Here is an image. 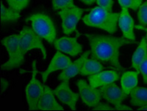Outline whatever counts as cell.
Listing matches in <instances>:
<instances>
[{"label": "cell", "instance_id": "7", "mask_svg": "<svg viewBox=\"0 0 147 111\" xmlns=\"http://www.w3.org/2000/svg\"><path fill=\"white\" fill-rule=\"evenodd\" d=\"M87 11L88 9L76 7L59 11L58 14L62 21L63 33L65 35H70L77 32V24L82 19L84 13Z\"/></svg>", "mask_w": 147, "mask_h": 111}, {"label": "cell", "instance_id": "13", "mask_svg": "<svg viewBox=\"0 0 147 111\" xmlns=\"http://www.w3.org/2000/svg\"><path fill=\"white\" fill-rule=\"evenodd\" d=\"M118 25L121 28L124 38L136 42L135 32H134L135 22L133 18L131 17L129 12V9L121 8V11L118 18Z\"/></svg>", "mask_w": 147, "mask_h": 111}, {"label": "cell", "instance_id": "30", "mask_svg": "<svg viewBox=\"0 0 147 111\" xmlns=\"http://www.w3.org/2000/svg\"><path fill=\"white\" fill-rule=\"evenodd\" d=\"M9 87V83L7 80H5L4 78L1 79V93L2 94Z\"/></svg>", "mask_w": 147, "mask_h": 111}, {"label": "cell", "instance_id": "24", "mask_svg": "<svg viewBox=\"0 0 147 111\" xmlns=\"http://www.w3.org/2000/svg\"><path fill=\"white\" fill-rule=\"evenodd\" d=\"M10 7L15 11H21L28 7L30 0H6Z\"/></svg>", "mask_w": 147, "mask_h": 111}, {"label": "cell", "instance_id": "1", "mask_svg": "<svg viewBox=\"0 0 147 111\" xmlns=\"http://www.w3.org/2000/svg\"><path fill=\"white\" fill-rule=\"evenodd\" d=\"M94 59L110 63L118 71H125L119 62V50L126 45L135 43L124 37H115L104 34H86Z\"/></svg>", "mask_w": 147, "mask_h": 111}, {"label": "cell", "instance_id": "11", "mask_svg": "<svg viewBox=\"0 0 147 111\" xmlns=\"http://www.w3.org/2000/svg\"><path fill=\"white\" fill-rule=\"evenodd\" d=\"M100 92L102 97L113 105H117L122 103L128 95L123 92L114 82L100 87Z\"/></svg>", "mask_w": 147, "mask_h": 111}, {"label": "cell", "instance_id": "31", "mask_svg": "<svg viewBox=\"0 0 147 111\" xmlns=\"http://www.w3.org/2000/svg\"><path fill=\"white\" fill-rule=\"evenodd\" d=\"M80 2H82V3H84V5H91L94 2L96 1V0H79Z\"/></svg>", "mask_w": 147, "mask_h": 111}, {"label": "cell", "instance_id": "26", "mask_svg": "<svg viewBox=\"0 0 147 111\" xmlns=\"http://www.w3.org/2000/svg\"><path fill=\"white\" fill-rule=\"evenodd\" d=\"M96 2L98 7L110 12L113 11V5H114L113 0H96Z\"/></svg>", "mask_w": 147, "mask_h": 111}, {"label": "cell", "instance_id": "10", "mask_svg": "<svg viewBox=\"0 0 147 111\" xmlns=\"http://www.w3.org/2000/svg\"><path fill=\"white\" fill-rule=\"evenodd\" d=\"M53 45L56 50L71 56L79 55L83 50V47L78 43L76 37H61L55 39Z\"/></svg>", "mask_w": 147, "mask_h": 111}, {"label": "cell", "instance_id": "12", "mask_svg": "<svg viewBox=\"0 0 147 111\" xmlns=\"http://www.w3.org/2000/svg\"><path fill=\"white\" fill-rule=\"evenodd\" d=\"M71 63H72V61H71L70 58L63 54L62 52L58 50L50 62L47 69L41 73L43 83L47 82L48 76L50 73L56 71V70H64Z\"/></svg>", "mask_w": 147, "mask_h": 111}, {"label": "cell", "instance_id": "8", "mask_svg": "<svg viewBox=\"0 0 147 111\" xmlns=\"http://www.w3.org/2000/svg\"><path fill=\"white\" fill-rule=\"evenodd\" d=\"M82 100L86 105L94 108L100 102L102 95L100 90L89 85L84 79H79L76 82Z\"/></svg>", "mask_w": 147, "mask_h": 111}, {"label": "cell", "instance_id": "14", "mask_svg": "<svg viewBox=\"0 0 147 111\" xmlns=\"http://www.w3.org/2000/svg\"><path fill=\"white\" fill-rule=\"evenodd\" d=\"M120 73L115 70L100 71L89 76L90 85L93 87H98L109 85L119 79Z\"/></svg>", "mask_w": 147, "mask_h": 111}, {"label": "cell", "instance_id": "25", "mask_svg": "<svg viewBox=\"0 0 147 111\" xmlns=\"http://www.w3.org/2000/svg\"><path fill=\"white\" fill-rule=\"evenodd\" d=\"M138 18L140 25L141 26L147 25V0L145 2L141 4V5L139 7Z\"/></svg>", "mask_w": 147, "mask_h": 111}, {"label": "cell", "instance_id": "16", "mask_svg": "<svg viewBox=\"0 0 147 111\" xmlns=\"http://www.w3.org/2000/svg\"><path fill=\"white\" fill-rule=\"evenodd\" d=\"M91 53L90 50H87L79 59H78L76 61L74 62H72L67 68L64 70L58 76V79L60 81H64V80H69V79L74 78L76 76L78 73H80V71L82 70V66H83L84 62L88 59V56Z\"/></svg>", "mask_w": 147, "mask_h": 111}, {"label": "cell", "instance_id": "20", "mask_svg": "<svg viewBox=\"0 0 147 111\" xmlns=\"http://www.w3.org/2000/svg\"><path fill=\"white\" fill-rule=\"evenodd\" d=\"M104 70V66L96 59H87L84 63L80 74L82 76H91L96 74Z\"/></svg>", "mask_w": 147, "mask_h": 111}, {"label": "cell", "instance_id": "6", "mask_svg": "<svg viewBox=\"0 0 147 111\" xmlns=\"http://www.w3.org/2000/svg\"><path fill=\"white\" fill-rule=\"evenodd\" d=\"M36 61L34 60L32 63L31 79L25 88V95L30 110H38V102L44 92L45 87L37 79Z\"/></svg>", "mask_w": 147, "mask_h": 111}, {"label": "cell", "instance_id": "5", "mask_svg": "<svg viewBox=\"0 0 147 111\" xmlns=\"http://www.w3.org/2000/svg\"><path fill=\"white\" fill-rule=\"evenodd\" d=\"M19 43L22 56L24 59L27 52L33 49H38L41 50L43 59L47 58V50L42 42V37L32 28L27 26L22 28L19 33Z\"/></svg>", "mask_w": 147, "mask_h": 111}, {"label": "cell", "instance_id": "27", "mask_svg": "<svg viewBox=\"0 0 147 111\" xmlns=\"http://www.w3.org/2000/svg\"><path fill=\"white\" fill-rule=\"evenodd\" d=\"M140 73L142 74L143 81H144V83L147 84V58L140 65Z\"/></svg>", "mask_w": 147, "mask_h": 111}, {"label": "cell", "instance_id": "29", "mask_svg": "<svg viewBox=\"0 0 147 111\" xmlns=\"http://www.w3.org/2000/svg\"><path fill=\"white\" fill-rule=\"evenodd\" d=\"M114 110H118V111H129V110H133V109L131 108H129V106L125 105L123 104L122 103L119 104H117V105H115V107L113 108Z\"/></svg>", "mask_w": 147, "mask_h": 111}, {"label": "cell", "instance_id": "23", "mask_svg": "<svg viewBox=\"0 0 147 111\" xmlns=\"http://www.w3.org/2000/svg\"><path fill=\"white\" fill-rule=\"evenodd\" d=\"M121 8L131 9L136 11L142 4L143 0H118Z\"/></svg>", "mask_w": 147, "mask_h": 111}, {"label": "cell", "instance_id": "15", "mask_svg": "<svg viewBox=\"0 0 147 111\" xmlns=\"http://www.w3.org/2000/svg\"><path fill=\"white\" fill-rule=\"evenodd\" d=\"M45 89L38 102V110H64V108L56 102L55 93L49 86L44 85Z\"/></svg>", "mask_w": 147, "mask_h": 111}, {"label": "cell", "instance_id": "4", "mask_svg": "<svg viewBox=\"0 0 147 111\" xmlns=\"http://www.w3.org/2000/svg\"><path fill=\"white\" fill-rule=\"evenodd\" d=\"M2 44L5 47L8 53V60L1 65L4 70H11L20 67L24 63L20 50L19 34H11L2 39Z\"/></svg>", "mask_w": 147, "mask_h": 111}, {"label": "cell", "instance_id": "18", "mask_svg": "<svg viewBox=\"0 0 147 111\" xmlns=\"http://www.w3.org/2000/svg\"><path fill=\"white\" fill-rule=\"evenodd\" d=\"M138 74L137 71H126L122 75L121 80V89L128 95L138 84Z\"/></svg>", "mask_w": 147, "mask_h": 111}, {"label": "cell", "instance_id": "19", "mask_svg": "<svg viewBox=\"0 0 147 111\" xmlns=\"http://www.w3.org/2000/svg\"><path fill=\"white\" fill-rule=\"evenodd\" d=\"M130 104L136 107L147 105V87L134 88L130 93Z\"/></svg>", "mask_w": 147, "mask_h": 111}, {"label": "cell", "instance_id": "9", "mask_svg": "<svg viewBox=\"0 0 147 111\" xmlns=\"http://www.w3.org/2000/svg\"><path fill=\"white\" fill-rule=\"evenodd\" d=\"M53 91L59 101L67 104L72 110H76V104L79 99V95L71 90L68 80H64Z\"/></svg>", "mask_w": 147, "mask_h": 111}, {"label": "cell", "instance_id": "17", "mask_svg": "<svg viewBox=\"0 0 147 111\" xmlns=\"http://www.w3.org/2000/svg\"><path fill=\"white\" fill-rule=\"evenodd\" d=\"M147 58V41L146 38H142L140 44L135 50L131 58V66L138 73H140V68L142 63Z\"/></svg>", "mask_w": 147, "mask_h": 111}, {"label": "cell", "instance_id": "28", "mask_svg": "<svg viewBox=\"0 0 147 111\" xmlns=\"http://www.w3.org/2000/svg\"><path fill=\"white\" fill-rule=\"evenodd\" d=\"M94 110L97 111H110V110H114L112 107L109 105V104H106V103H101L100 102L97 106H95L93 108Z\"/></svg>", "mask_w": 147, "mask_h": 111}, {"label": "cell", "instance_id": "33", "mask_svg": "<svg viewBox=\"0 0 147 111\" xmlns=\"http://www.w3.org/2000/svg\"><path fill=\"white\" fill-rule=\"evenodd\" d=\"M138 110H147V105L143 106V107H140L138 109Z\"/></svg>", "mask_w": 147, "mask_h": 111}, {"label": "cell", "instance_id": "2", "mask_svg": "<svg viewBox=\"0 0 147 111\" xmlns=\"http://www.w3.org/2000/svg\"><path fill=\"white\" fill-rule=\"evenodd\" d=\"M119 15L118 13H112L100 7H96L84 16L83 22L87 26L100 28L113 34L117 31Z\"/></svg>", "mask_w": 147, "mask_h": 111}, {"label": "cell", "instance_id": "32", "mask_svg": "<svg viewBox=\"0 0 147 111\" xmlns=\"http://www.w3.org/2000/svg\"><path fill=\"white\" fill-rule=\"evenodd\" d=\"M136 28H138V29L144 30H146V41H147V28H144V27L141 26V25H140V26H136Z\"/></svg>", "mask_w": 147, "mask_h": 111}, {"label": "cell", "instance_id": "22", "mask_svg": "<svg viewBox=\"0 0 147 111\" xmlns=\"http://www.w3.org/2000/svg\"><path fill=\"white\" fill-rule=\"evenodd\" d=\"M73 0H53V8L55 11L76 7Z\"/></svg>", "mask_w": 147, "mask_h": 111}, {"label": "cell", "instance_id": "3", "mask_svg": "<svg viewBox=\"0 0 147 111\" xmlns=\"http://www.w3.org/2000/svg\"><path fill=\"white\" fill-rule=\"evenodd\" d=\"M31 22L33 29L42 38L50 44H53L56 39V29L51 18L43 13H36L26 19Z\"/></svg>", "mask_w": 147, "mask_h": 111}, {"label": "cell", "instance_id": "21", "mask_svg": "<svg viewBox=\"0 0 147 111\" xmlns=\"http://www.w3.org/2000/svg\"><path fill=\"white\" fill-rule=\"evenodd\" d=\"M20 14L19 11H15L12 8H7L4 6L1 1V23L6 24L9 22H14L19 20Z\"/></svg>", "mask_w": 147, "mask_h": 111}]
</instances>
